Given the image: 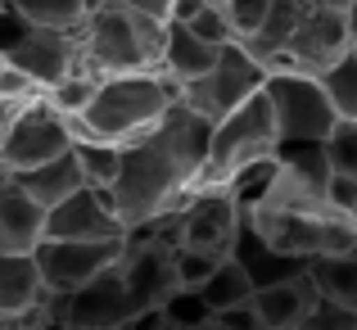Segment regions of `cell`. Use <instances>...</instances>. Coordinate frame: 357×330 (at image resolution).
I'll return each instance as SVG.
<instances>
[{
    "label": "cell",
    "instance_id": "cell-1",
    "mask_svg": "<svg viewBox=\"0 0 357 330\" xmlns=\"http://www.w3.org/2000/svg\"><path fill=\"white\" fill-rule=\"evenodd\" d=\"M208 140L213 122L195 113L185 100H176L149 131L122 145V163L109 195L127 231L158 213H172L199 186L204 163H208Z\"/></svg>",
    "mask_w": 357,
    "mask_h": 330
},
{
    "label": "cell",
    "instance_id": "cell-2",
    "mask_svg": "<svg viewBox=\"0 0 357 330\" xmlns=\"http://www.w3.org/2000/svg\"><path fill=\"white\" fill-rule=\"evenodd\" d=\"M176 100H181V87L163 68L109 73L100 82L96 100L86 105V113H68L73 140H114V145H127L140 131L154 127Z\"/></svg>",
    "mask_w": 357,
    "mask_h": 330
},
{
    "label": "cell",
    "instance_id": "cell-3",
    "mask_svg": "<svg viewBox=\"0 0 357 330\" xmlns=\"http://www.w3.org/2000/svg\"><path fill=\"white\" fill-rule=\"evenodd\" d=\"M280 145L276 131V113H271L267 91L249 96L240 109H231L222 122H213V140H208V163H204L199 186H227L240 167L258 163V158H271ZM195 186V190H199Z\"/></svg>",
    "mask_w": 357,
    "mask_h": 330
},
{
    "label": "cell",
    "instance_id": "cell-4",
    "mask_svg": "<svg viewBox=\"0 0 357 330\" xmlns=\"http://www.w3.org/2000/svg\"><path fill=\"white\" fill-rule=\"evenodd\" d=\"M140 313H149V308L131 290L122 253H118V262H109L86 285L68 290V294H50V322L73 326V330H127V326H136Z\"/></svg>",
    "mask_w": 357,
    "mask_h": 330
},
{
    "label": "cell",
    "instance_id": "cell-5",
    "mask_svg": "<svg viewBox=\"0 0 357 330\" xmlns=\"http://www.w3.org/2000/svg\"><path fill=\"white\" fill-rule=\"evenodd\" d=\"M82 45H86V68L100 77L158 68L145 32H140V14L122 0H96L86 27H82Z\"/></svg>",
    "mask_w": 357,
    "mask_h": 330
},
{
    "label": "cell",
    "instance_id": "cell-6",
    "mask_svg": "<svg viewBox=\"0 0 357 330\" xmlns=\"http://www.w3.org/2000/svg\"><path fill=\"white\" fill-rule=\"evenodd\" d=\"M267 73L271 68L244 41H227L222 54H218V63H213L204 77H195V82L181 87V100L195 113H204L208 122H222L231 109H240L249 96H258V91L267 87Z\"/></svg>",
    "mask_w": 357,
    "mask_h": 330
},
{
    "label": "cell",
    "instance_id": "cell-7",
    "mask_svg": "<svg viewBox=\"0 0 357 330\" xmlns=\"http://www.w3.org/2000/svg\"><path fill=\"white\" fill-rule=\"evenodd\" d=\"M267 100L276 113V131L280 140H326L331 127L340 122V109L326 96L321 77L303 68H276L267 73Z\"/></svg>",
    "mask_w": 357,
    "mask_h": 330
},
{
    "label": "cell",
    "instance_id": "cell-8",
    "mask_svg": "<svg viewBox=\"0 0 357 330\" xmlns=\"http://www.w3.org/2000/svg\"><path fill=\"white\" fill-rule=\"evenodd\" d=\"M73 145H77V140H73L68 113H59L45 91H36V96H27L23 105H18L5 140H0V163H5L9 172H23V167H36V163H45V158L73 149Z\"/></svg>",
    "mask_w": 357,
    "mask_h": 330
},
{
    "label": "cell",
    "instance_id": "cell-9",
    "mask_svg": "<svg viewBox=\"0 0 357 330\" xmlns=\"http://www.w3.org/2000/svg\"><path fill=\"white\" fill-rule=\"evenodd\" d=\"M172 218H176V244H190V249L227 258L236 249L244 209L236 204V195L227 186H199V190H190L172 209Z\"/></svg>",
    "mask_w": 357,
    "mask_h": 330
},
{
    "label": "cell",
    "instance_id": "cell-10",
    "mask_svg": "<svg viewBox=\"0 0 357 330\" xmlns=\"http://www.w3.org/2000/svg\"><path fill=\"white\" fill-rule=\"evenodd\" d=\"M349 18H344V5H331V0H307L303 18H298L294 36H289L285 54L267 63L271 73L276 68H303V73H321L331 68L340 54H349Z\"/></svg>",
    "mask_w": 357,
    "mask_h": 330
},
{
    "label": "cell",
    "instance_id": "cell-11",
    "mask_svg": "<svg viewBox=\"0 0 357 330\" xmlns=\"http://www.w3.org/2000/svg\"><path fill=\"white\" fill-rule=\"evenodd\" d=\"M127 249V240H59V235H45L36 244V267L45 276L50 294H68V290L86 285L91 276L118 262V253Z\"/></svg>",
    "mask_w": 357,
    "mask_h": 330
},
{
    "label": "cell",
    "instance_id": "cell-12",
    "mask_svg": "<svg viewBox=\"0 0 357 330\" xmlns=\"http://www.w3.org/2000/svg\"><path fill=\"white\" fill-rule=\"evenodd\" d=\"M45 235H59V240H127V222L118 218L109 186H82L45 213Z\"/></svg>",
    "mask_w": 357,
    "mask_h": 330
},
{
    "label": "cell",
    "instance_id": "cell-13",
    "mask_svg": "<svg viewBox=\"0 0 357 330\" xmlns=\"http://www.w3.org/2000/svg\"><path fill=\"white\" fill-rule=\"evenodd\" d=\"M54 326L50 322V290L36 267V253H14L0 249V326Z\"/></svg>",
    "mask_w": 357,
    "mask_h": 330
},
{
    "label": "cell",
    "instance_id": "cell-14",
    "mask_svg": "<svg viewBox=\"0 0 357 330\" xmlns=\"http://www.w3.org/2000/svg\"><path fill=\"white\" fill-rule=\"evenodd\" d=\"M45 213L50 209L32 200L14 172L0 177V249L36 253V244L45 240Z\"/></svg>",
    "mask_w": 357,
    "mask_h": 330
},
{
    "label": "cell",
    "instance_id": "cell-15",
    "mask_svg": "<svg viewBox=\"0 0 357 330\" xmlns=\"http://www.w3.org/2000/svg\"><path fill=\"white\" fill-rule=\"evenodd\" d=\"M317 294H321V290H317L312 271H298V276H289V280L253 290V303H258V313H262V330H303Z\"/></svg>",
    "mask_w": 357,
    "mask_h": 330
},
{
    "label": "cell",
    "instance_id": "cell-16",
    "mask_svg": "<svg viewBox=\"0 0 357 330\" xmlns=\"http://www.w3.org/2000/svg\"><path fill=\"white\" fill-rule=\"evenodd\" d=\"M218 54H222V45L204 41L190 23H176V18H172V23H167V41H163V59H158V68H163L176 87H185V82L204 77V73L218 63Z\"/></svg>",
    "mask_w": 357,
    "mask_h": 330
},
{
    "label": "cell",
    "instance_id": "cell-17",
    "mask_svg": "<svg viewBox=\"0 0 357 330\" xmlns=\"http://www.w3.org/2000/svg\"><path fill=\"white\" fill-rule=\"evenodd\" d=\"M14 177L23 181V190L32 195V200L45 204V209H54V204L68 200L73 190L91 186L86 181V167H82V158H77V149H63V154L45 158V163H36V167H23V172H14Z\"/></svg>",
    "mask_w": 357,
    "mask_h": 330
},
{
    "label": "cell",
    "instance_id": "cell-18",
    "mask_svg": "<svg viewBox=\"0 0 357 330\" xmlns=\"http://www.w3.org/2000/svg\"><path fill=\"white\" fill-rule=\"evenodd\" d=\"M312 280L321 294L340 299V303L357 308V244L353 249H340V253H321V258H312Z\"/></svg>",
    "mask_w": 357,
    "mask_h": 330
},
{
    "label": "cell",
    "instance_id": "cell-19",
    "mask_svg": "<svg viewBox=\"0 0 357 330\" xmlns=\"http://www.w3.org/2000/svg\"><path fill=\"white\" fill-rule=\"evenodd\" d=\"M0 5L18 9V14L36 27H68V32H82L91 9H96V0H0Z\"/></svg>",
    "mask_w": 357,
    "mask_h": 330
},
{
    "label": "cell",
    "instance_id": "cell-20",
    "mask_svg": "<svg viewBox=\"0 0 357 330\" xmlns=\"http://www.w3.org/2000/svg\"><path fill=\"white\" fill-rule=\"evenodd\" d=\"M199 290H204V299L213 303V313H218V308H231V303H244V299H253V290H258V285H253L249 267H244L236 253H227V258L213 267V276L204 280Z\"/></svg>",
    "mask_w": 357,
    "mask_h": 330
},
{
    "label": "cell",
    "instance_id": "cell-21",
    "mask_svg": "<svg viewBox=\"0 0 357 330\" xmlns=\"http://www.w3.org/2000/svg\"><path fill=\"white\" fill-rule=\"evenodd\" d=\"M213 303L204 299V290L199 285H176L172 294L163 299V322L167 330H204V326H213Z\"/></svg>",
    "mask_w": 357,
    "mask_h": 330
},
{
    "label": "cell",
    "instance_id": "cell-22",
    "mask_svg": "<svg viewBox=\"0 0 357 330\" xmlns=\"http://www.w3.org/2000/svg\"><path fill=\"white\" fill-rule=\"evenodd\" d=\"M317 77H321L326 96L335 100L340 118H357V45H353L349 54H340L331 68H321Z\"/></svg>",
    "mask_w": 357,
    "mask_h": 330
},
{
    "label": "cell",
    "instance_id": "cell-23",
    "mask_svg": "<svg viewBox=\"0 0 357 330\" xmlns=\"http://www.w3.org/2000/svg\"><path fill=\"white\" fill-rule=\"evenodd\" d=\"M271 181H276V154H271V158H258V163H249V167H240V172L227 181V190L236 195V204L249 213L253 204H262V195L271 190Z\"/></svg>",
    "mask_w": 357,
    "mask_h": 330
},
{
    "label": "cell",
    "instance_id": "cell-24",
    "mask_svg": "<svg viewBox=\"0 0 357 330\" xmlns=\"http://www.w3.org/2000/svg\"><path fill=\"white\" fill-rule=\"evenodd\" d=\"M73 149H77L91 186H114L118 163H122V145H114V140H77Z\"/></svg>",
    "mask_w": 357,
    "mask_h": 330
},
{
    "label": "cell",
    "instance_id": "cell-25",
    "mask_svg": "<svg viewBox=\"0 0 357 330\" xmlns=\"http://www.w3.org/2000/svg\"><path fill=\"white\" fill-rule=\"evenodd\" d=\"M100 73H91V68H82V73H73V77H63L59 87H50L45 96H50V105L59 109V113H86V105L96 100V91H100Z\"/></svg>",
    "mask_w": 357,
    "mask_h": 330
},
{
    "label": "cell",
    "instance_id": "cell-26",
    "mask_svg": "<svg viewBox=\"0 0 357 330\" xmlns=\"http://www.w3.org/2000/svg\"><path fill=\"white\" fill-rule=\"evenodd\" d=\"M326 154H331V167L344 177H357V118H340L326 136Z\"/></svg>",
    "mask_w": 357,
    "mask_h": 330
},
{
    "label": "cell",
    "instance_id": "cell-27",
    "mask_svg": "<svg viewBox=\"0 0 357 330\" xmlns=\"http://www.w3.org/2000/svg\"><path fill=\"white\" fill-rule=\"evenodd\" d=\"M303 330H357V308L340 303V299H331V294H317Z\"/></svg>",
    "mask_w": 357,
    "mask_h": 330
},
{
    "label": "cell",
    "instance_id": "cell-28",
    "mask_svg": "<svg viewBox=\"0 0 357 330\" xmlns=\"http://www.w3.org/2000/svg\"><path fill=\"white\" fill-rule=\"evenodd\" d=\"M190 27L204 36V41H213V45H227V41H240V32H236V23H231V14H227V5L222 0H213V5H204L199 14L190 18Z\"/></svg>",
    "mask_w": 357,
    "mask_h": 330
},
{
    "label": "cell",
    "instance_id": "cell-29",
    "mask_svg": "<svg viewBox=\"0 0 357 330\" xmlns=\"http://www.w3.org/2000/svg\"><path fill=\"white\" fill-rule=\"evenodd\" d=\"M218 253H204V249H190V244H176V276H181V285H204V280L213 276V267H218Z\"/></svg>",
    "mask_w": 357,
    "mask_h": 330
},
{
    "label": "cell",
    "instance_id": "cell-30",
    "mask_svg": "<svg viewBox=\"0 0 357 330\" xmlns=\"http://www.w3.org/2000/svg\"><path fill=\"white\" fill-rule=\"evenodd\" d=\"M227 5V14H231V23H236V32H240V41L253 32V27L267 18V9H271V0H222Z\"/></svg>",
    "mask_w": 357,
    "mask_h": 330
},
{
    "label": "cell",
    "instance_id": "cell-31",
    "mask_svg": "<svg viewBox=\"0 0 357 330\" xmlns=\"http://www.w3.org/2000/svg\"><path fill=\"white\" fill-rule=\"evenodd\" d=\"M213 326H222V330H262V313H258V303H253V299H244V303L218 308Z\"/></svg>",
    "mask_w": 357,
    "mask_h": 330
},
{
    "label": "cell",
    "instance_id": "cell-32",
    "mask_svg": "<svg viewBox=\"0 0 357 330\" xmlns=\"http://www.w3.org/2000/svg\"><path fill=\"white\" fill-rule=\"evenodd\" d=\"M0 96H14V100H27V96H36V87L23 77V73L14 68V63L5 59V50H0Z\"/></svg>",
    "mask_w": 357,
    "mask_h": 330
},
{
    "label": "cell",
    "instance_id": "cell-33",
    "mask_svg": "<svg viewBox=\"0 0 357 330\" xmlns=\"http://www.w3.org/2000/svg\"><path fill=\"white\" fill-rule=\"evenodd\" d=\"M331 200L340 204L344 213L353 209V200H357V177H344V172H335L331 177Z\"/></svg>",
    "mask_w": 357,
    "mask_h": 330
},
{
    "label": "cell",
    "instance_id": "cell-34",
    "mask_svg": "<svg viewBox=\"0 0 357 330\" xmlns=\"http://www.w3.org/2000/svg\"><path fill=\"white\" fill-rule=\"evenodd\" d=\"M122 5L140 9V14H154V18H172V0H122Z\"/></svg>",
    "mask_w": 357,
    "mask_h": 330
},
{
    "label": "cell",
    "instance_id": "cell-35",
    "mask_svg": "<svg viewBox=\"0 0 357 330\" xmlns=\"http://www.w3.org/2000/svg\"><path fill=\"white\" fill-rule=\"evenodd\" d=\"M204 5H213V0H172V18H176V23H190Z\"/></svg>",
    "mask_w": 357,
    "mask_h": 330
},
{
    "label": "cell",
    "instance_id": "cell-36",
    "mask_svg": "<svg viewBox=\"0 0 357 330\" xmlns=\"http://www.w3.org/2000/svg\"><path fill=\"white\" fill-rule=\"evenodd\" d=\"M23 100H14V96H0V140H5V131H9V122H14V113Z\"/></svg>",
    "mask_w": 357,
    "mask_h": 330
},
{
    "label": "cell",
    "instance_id": "cell-37",
    "mask_svg": "<svg viewBox=\"0 0 357 330\" xmlns=\"http://www.w3.org/2000/svg\"><path fill=\"white\" fill-rule=\"evenodd\" d=\"M349 222H353V226H357V200H353V209H349Z\"/></svg>",
    "mask_w": 357,
    "mask_h": 330
}]
</instances>
